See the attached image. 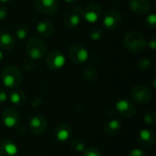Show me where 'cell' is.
<instances>
[{"mask_svg": "<svg viewBox=\"0 0 156 156\" xmlns=\"http://www.w3.org/2000/svg\"><path fill=\"white\" fill-rule=\"evenodd\" d=\"M69 58L74 64H83L89 58V52L85 47L80 44H73L69 47L68 51Z\"/></svg>", "mask_w": 156, "mask_h": 156, "instance_id": "cell-4", "label": "cell"}, {"mask_svg": "<svg viewBox=\"0 0 156 156\" xmlns=\"http://www.w3.org/2000/svg\"><path fill=\"white\" fill-rule=\"evenodd\" d=\"M55 31V26L49 21H41L37 25V32L43 37H50Z\"/></svg>", "mask_w": 156, "mask_h": 156, "instance_id": "cell-20", "label": "cell"}, {"mask_svg": "<svg viewBox=\"0 0 156 156\" xmlns=\"http://www.w3.org/2000/svg\"><path fill=\"white\" fill-rule=\"evenodd\" d=\"M82 76L88 82H93L98 78V70L92 66H87L82 71Z\"/></svg>", "mask_w": 156, "mask_h": 156, "instance_id": "cell-22", "label": "cell"}, {"mask_svg": "<svg viewBox=\"0 0 156 156\" xmlns=\"http://www.w3.org/2000/svg\"><path fill=\"white\" fill-rule=\"evenodd\" d=\"M102 15V7L101 5L91 3L82 8V19L88 23H95Z\"/></svg>", "mask_w": 156, "mask_h": 156, "instance_id": "cell-6", "label": "cell"}, {"mask_svg": "<svg viewBox=\"0 0 156 156\" xmlns=\"http://www.w3.org/2000/svg\"><path fill=\"white\" fill-rule=\"evenodd\" d=\"M19 121L20 116L16 109L8 107L4 110L2 113V122L5 127L8 129H14L19 124Z\"/></svg>", "mask_w": 156, "mask_h": 156, "instance_id": "cell-9", "label": "cell"}, {"mask_svg": "<svg viewBox=\"0 0 156 156\" xmlns=\"http://www.w3.org/2000/svg\"><path fill=\"white\" fill-rule=\"evenodd\" d=\"M6 16H7V10H6V8L4 5H0V21L3 20V19H5L6 17Z\"/></svg>", "mask_w": 156, "mask_h": 156, "instance_id": "cell-33", "label": "cell"}, {"mask_svg": "<svg viewBox=\"0 0 156 156\" xmlns=\"http://www.w3.org/2000/svg\"><path fill=\"white\" fill-rule=\"evenodd\" d=\"M144 122L149 126H154L156 123V112L153 110L147 111L144 116Z\"/></svg>", "mask_w": 156, "mask_h": 156, "instance_id": "cell-25", "label": "cell"}, {"mask_svg": "<svg viewBox=\"0 0 156 156\" xmlns=\"http://www.w3.org/2000/svg\"><path fill=\"white\" fill-rule=\"evenodd\" d=\"M70 148L74 151V152H77V153H83V151L86 149V146H85V144L84 142L80 139V138H75L71 141L70 143Z\"/></svg>", "mask_w": 156, "mask_h": 156, "instance_id": "cell-24", "label": "cell"}, {"mask_svg": "<svg viewBox=\"0 0 156 156\" xmlns=\"http://www.w3.org/2000/svg\"><path fill=\"white\" fill-rule=\"evenodd\" d=\"M146 46H148L149 47V48H151L152 50H154L156 48V39L154 37H152L149 40H148V42L146 43Z\"/></svg>", "mask_w": 156, "mask_h": 156, "instance_id": "cell-31", "label": "cell"}, {"mask_svg": "<svg viewBox=\"0 0 156 156\" xmlns=\"http://www.w3.org/2000/svg\"><path fill=\"white\" fill-rule=\"evenodd\" d=\"M47 126H48L47 120L42 115L33 116L28 122V129L30 133L35 135L42 134L46 131Z\"/></svg>", "mask_w": 156, "mask_h": 156, "instance_id": "cell-11", "label": "cell"}, {"mask_svg": "<svg viewBox=\"0 0 156 156\" xmlns=\"http://www.w3.org/2000/svg\"><path fill=\"white\" fill-rule=\"evenodd\" d=\"M121 130H122V124L116 119L110 120L104 125V132L109 136H115V135H117L121 132Z\"/></svg>", "mask_w": 156, "mask_h": 156, "instance_id": "cell-19", "label": "cell"}, {"mask_svg": "<svg viewBox=\"0 0 156 156\" xmlns=\"http://www.w3.org/2000/svg\"><path fill=\"white\" fill-rule=\"evenodd\" d=\"M132 99L140 104H145L152 99V90L146 85H136L131 91Z\"/></svg>", "mask_w": 156, "mask_h": 156, "instance_id": "cell-5", "label": "cell"}, {"mask_svg": "<svg viewBox=\"0 0 156 156\" xmlns=\"http://www.w3.org/2000/svg\"><path fill=\"white\" fill-rule=\"evenodd\" d=\"M145 24L148 27L154 29L156 27V16L154 13H152L150 15H148L146 16V19H145Z\"/></svg>", "mask_w": 156, "mask_h": 156, "instance_id": "cell-27", "label": "cell"}, {"mask_svg": "<svg viewBox=\"0 0 156 156\" xmlns=\"http://www.w3.org/2000/svg\"><path fill=\"white\" fill-rule=\"evenodd\" d=\"M18 147L12 140H5L0 144V156H16Z\"/></svg>", "mask_w": 156, "mask_h": 156, "instance_id": "cell-17", "label": "cell"}, {"mask_svg": "<svg viewBox=\"0 0 156 156\" xmlns=\"http://www.w3.org/2000/svg\"><path fill=\"white\" fill-rule=\"evenodd\" d=\"M71 135H72V128L68 123L58 124L54 132L55 139L60 144L67 143L71 137Z\"/></svg>", "mask_w": 156, "mask_h": 156, "instance_id": "cell-14", "label": "cell"}, {"mask_svg": "<svg viewBox=\"0 0 156 156\" xmlns=\"http://www.w3.org/2000/svg\"><path fill=\"white\" fill-rule=\"evenodd\" d=\"M155 133L151 129H143L140 131L137 141L139 145L144 148H150L155 143Z\"/></svg>", "mask_w": 156, "mask_h": 156, "instance_id": "cell-13", "label": "cell"}, {"mask_svg": "<svg viewBox=\"0 0 156 156\" xmlns=\"http://www.w3.org/2000/svg\"><path fill=\"white\" fill-rule=\"evenodd\" d=\"M66 3H68V4H74V3H76V2H78L79 0H64Z\"/></svg>", "mask_w": 156, "mask_h": 156, "instance_id": "cell-34", "label": "cell"}, {"mask_svg": "<svg viewBox=\"0 0 156 156\" xmlns=\"http://www.w3.org/2000/svg\"><path fill=\"white\" fill-rule=\"evenodd\" d=\"M27 53L32 59L37 60L45 57L48 51L46 43L38 37H32L27 43Z\"/></svg>", "mask_w": 156, "mask_h": 156, "instance_id": "cell-3", "label": "cell"}, {"mask_svg": "<svg viewBox=\"0 0 156 156\" xmlns=\"http://www.w3.org/2000/svg\"><path fill=\"white\" fill-rule=\"evenodd\" d=\"M7 101V93L5 90L0 89V104L5 103Z\"/></svg>", "mask_w": 156, "mask_h": 156, "instance_id": "cell-32", "label": "cell"}, {"mask_svg": "<svg viewBox=\"0 0 156 156\" xmlns=\"http://www.w3.org/2000/svg\"><path fill=\"white\" fill-rule=\"evenodd\" d=\"M4 59V53L0 50V61Z\"/></svg>", "mask_w": 156, "mask_h": 156, "instance_id": "cell-35", "label": "cell"}, {"mask_svg": "<svg viewBox=\"0 0 156 156\" xmlns=\"http://www.w3.org/2000/svg\"><path fill=\"white\" fill-rule=\"evenodd\" d=\"M16 44V39L12 34L6 31H0V48L10 50L15 48Z\"/></svg>", "mask_w": 156, "mask_h": 156, "instance_id": "cell-18", "label": "cell"}, {"mask_svg": "<svg viewBox=\"0 0 156 156\" xmlns=\"http://www.w3.org/2000/svg\"><path fill=\"white\" fill-rule=\"evenodd\" d=\"M9 101L13 105L21 106L26 102V94L19 90H12L9 94Z\"/></svg>", "mask_w": 156, "mask_h": 156, "instance_id": "cell-21", "label": "cell"}, {"mask_svg": "<svg viewBox=\"0 0 156 156\" xmlns=\"http://www.w3.org/2000/svg\"><path fill=\"white\" fill-rule=\"evenodd\" d=\"M129 156H147V155H146V154H145L143 150H141V149H139V148H135V149L132 150V152L130 153V155Z\"/></svg>", "mask_w": 156, "mask_h": 156, "instance_id": "cell-30", "label": "cell"}, {"mask_svg": "<svg viewBox=\"0 0 156 156\" xmlns=\"http://www.w3.org/2000/svg\"><path fill=\"white\" fill-rule=\"evenodd\" d=\"M22 80V72L15 66H8L2 71L1 80L3 84L9 89H16L20 86Z\"/></svg>", "mask_w": 156, "mask_h": 156, "instance_id": "cell-2", "label": "cell"}, {"mask_svg": "<svg viewBox=\"0 0 156 156\" xmlns=\"http://www.w3.org/2000/svg\"><path fill=\"white\" fill-rule=\"evenodd\" d=\"M65 61L66 58L64 54L58 49H54L48 54L46 65L50 70H58L65 65Z\"/></svg>", "mask_w": 156, "mask_h": 156, "instance_id": "cell-7", "label": "cell"}, {"mask_svg": "<svg viewBox=\"0 0 156 156\" xmlns=\"http://www.w3.org/2000/svg\"><path fill=\"white\" fill-rule=\"evenodd\" d=\"M12 0H0V2L1 3H9V2H11Z\"/></svg>", "mask_w": 156, "mask_h": 156, "instance_id": "cell-36", "label": "cell"}, {"mask_svg": "<svg viewBox=\"0 0 156 156\" xmlns=\"http://www.w3.org/2000/svg\"><path fill=\"white\" fill-rule=\"evenodd\" d=\"M35 5L37 10L45 15L55 14L59 5L58 0H35Z\"/></svg>", "mask_w": 156, "mask_h": 156, "instance_id": "cell-12", "label": "cell"}, {"mask_svg": "<svg viewBox=\"0 0 156 156\" xmlns=\"http://www.w3.org/2000/svg\"><path fill=\"white\" fill-rule=\"evenodd\" d=\"M89 35H90V37L92 40H94V41H99V40L101 39L102 35H103V32H102V29H101V28H99V27H94V28H92V29L90 31Z\"/></svg>", "mask_w": 156, "mask_h": 156, "instance_id": "cell-26", "label": "cell"}, {"mask_svg": "<svg viewBox=\"0 0 156 156\" xmlns=\"http://www.w3.org/2000/svg\"><path fill=\"white\" fill-rule=\"evenodd\" d=\"M130 9L138 16H144L149 13L151 5L148 0H130Z\"/></svg>", "mask_w": 156, "mask_h": 156, "instance_id": "cell-16", "label": "cell"}, {"mask_svg": "<svg viewBox=\"0 0 156 156\" xmlns=\"http://www.w3.org/2000/svg\"><path fill=\"white\" fill-rule=\"evenodd\" d=\"M115 108L117 112L123 117L130 118L136 114V108L135 106L127 100H120L117 101Z\"/></svg>", "mask_w": 156, "mask_h": 156, "instance_id": "cell-15", "label": "cell"}, {"mask_svg": "<svg viewBox=\"0 0 156 156\" xmlns=\"http://www.w3.org/2000/svg\"><path fill=\"white\" fill-rule=\"evenodd\" d=\"M82 156H101V152L97 148L89 147L83 151Z\"/></svg>", "mask_w": 156, "mask_h": 156, "instance_id": "cell-29", "label": "cell"}, {"mask_svg": "<svg viewBox=\"0 0 156 156\" xmlns=\"http://www.w3.org/2000/svg\"><path fill=\"white\" fill-rule=\"evenodd\" d=\"M124 47L133 54H141L146 48V41L144 35L138 31H130L123 37Z\"/></svg>", "mask_w": 156, "mask_h": 156, "instance_id": "cell-1", "label": "cell"}, {"mask_svg": "<svg viewBox=\"0 0 156 156\" xmlns=\"http://www.w3.org/2000/svg\"><path fill=\"white\" fill-rule=\"evenodd\" d=\"M28 33H29L28 27L27 25H25V24L18 25L16 27V30H15V36H16V37L17 39H20V40L25 39L28 36Z\"/></svg>", "mask_w": 156, "mask_h": 156, "instance_id": "cell-23", "label": "cell"}, {"mask_svg": "<svg viewBox=\"0 0 156 156\" xmlns=\"http://www.w3.org/2000/svg\"><path fill=\"white\" fill-rule=\"evenodd\" d=\"M122 22V14L117 9H110L108 10L102 20V25L107 30H114L116 29Z\"/></svg>", "mask_w": 156, "mask_h": 156, "instance_id": "cell-8", "label": "cell"}, {"mask_svg": "<svg viewBox=\"0 0 156 156\" xmlns=\"http://www.w3.org/2000/svg\"><path fill=\"white\" fill-rule=\"evenodd\" d=\"M150 67H151V60L146 58L139 60V62L137 63V68L140 70H147Z\"/></svg>", "mask_w": 156, "mask_h": 156, "instance_id": "cell-28", "label": "cell"}, {"mask_svg": "<svg viewBox=\"0 0 156 156\" xmlns=\"http://www.w3.org/2000/svg\"><path fill=\"white\" fill-rule=\"evenodd\" d=\"M81 20H82V8L80 6H77L72 11L65 15L63 18V25L67 28H74L80 25Z\"/></svg>", "mask_w": 156, "mask_h": 156, "instance_id": "cell-10", "label": "cell"}]
</instances>
